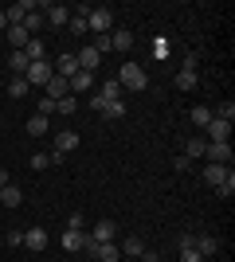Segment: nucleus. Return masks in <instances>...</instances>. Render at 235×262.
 <instances>
[{"mask_svg":"<svg viewBox=\"0 0 235 262\" xmlns=\"http://www.w3.org/2000/svg\"><path fill=\"white\" fill-rule=\"evenodd\" d=\"M118 86H122V90H145L149 86V75L137 63H125L122 71H118Z\"/></svg>","mask_w":235,"mask_h":262,"instance_id":"f257e3e1","label":"nucleus"},{"mask_svg":"<svg viewBox=\"0 0 235 262\" xmlns=\"http://www.w3.org/2000/svg\"><path fill=\"white\" fill-rule=\"evenodd\" d=\"M51 75H55V67L47 63H28V71H24V78H28V86H47L51 82Z\"/></svg>","mask_w":235,"mask_h":262,"instance_id":"f03ea898","label":"nucleus"},{"mask_svg":"<svg viewBox=\"0 0 235 262\" xmlns=\"http://www.w3.org/2000/svg\"><path fill=\"white\" fill-rule=\"evenodd\" d=\"M87 28H94L98 35H106V32L114 28V12H110V8H90V12H87Z\"/></svg>","mask_w":235,"mask_h":262,"instance_id":"7ed1b4c3","label":"nucleus"},{"mask_svg":"<svg viewBox=\"0 0 235 262\" xmlns=\"http://www.w3.org/2000/svg\"><path fill=\"white\" fill-rule=\"evenodd\" d=\"M204 157H208V164H231V145L227 141H208Z\"/></svg>","mask_w":235,"mask_h":262,"instance_id":"20e7f679","label":"nucleus"},{"mask_svg":"<svg viewBox=\"0 0 235 262\" xmlns=\"http://www.w3.org/2000/svg\"><path fill=\"white\" fill-rule=\"evenodd\" d=\"M87 235L94 243H114V239H118V223H114V219H98L94 231H87Z\"/></svg>","mask_w":235,"mask_h":262,"instance_id":"39448f33","label":"nucleus"},{"mask_svg":"<svg viewBox=\"0 0 235 262\" xmlns=\"http://www.w3.org/2000/svg\"><path fill=\"white\" fill-rule=\"evenodd\" d=\"M75 59H78V71H87V75H94V71H98V63H102V55L94 51V43L82 47V51H75Z\"/></svg>","mask_w":235,"mask_h":262,"instance_id":"423d86ee","label":"nucleus"},{"mask_svg":"<svg viewBox=\"0 0 235 262\" xmlns=\"http://www.w3.org/2000/svg\"><path fill=\"white\" fill-rule=\"evenodd\" d=\"M192 86H196V55L184 59V67H180V75H177V90H192Z\"/></svg>","mask_w":235,"mask_h":262,"instance_id":"0eeeda50","label":"nucleus"},{"mask_svg":"<svg viewBox=\"0 0 235 262\" xmlns=\"http://www.w3.org/2000/svg\"><path fill=\"white\" fill-rule=\"evenodd\" d=\"M55 75H59V78L78 75V59H75V51H63V55L55 59Z\"/></svg>","mask_w":235,"mask_h":262,"instance_id":"6e6552de","label":"nucleus"},{"mask_svg":"<svg viewBox=\"0 0 235 262\" xmlns=\"http://www.w3.org/2000/svg\"><path fill=\"white\" fill-rule=\"evenodd\" d=\"M204 129H208V141H227V137H231V121L212 118L208 125H204Z\"/></svg>","mask_w":235,"mask_h":262,"instance_id":"1a4fd4ad","label":"nucleus"},{"mask_svg":"<svg viewBox=\"0 0 235 262\" xmlns=\"http://www.w3.org/2000/svg\"><path fill=\"white\" fill-rule=\"evenodd\" d=\"M110 51H134V32H125V28L110 32Z\"/></svg>","mask_w":235,"mask_h":262,"instance_id":"9d476101","label":"nucleus"},{"mask_svg":"<svg viewBox=\"0 0 235 262\" xmlns=\"http://www.w3.org/2000/svg\"><path fill=\"white\" fill-rule=\"evenodd\" d=\"M59 243H63V251H82V247H87V231H71L67 227Z\"/></svg>","mask_w":235,"mask_h":262,"instance_id":"9b49d317","label":"nucleus"},{"mask_svg":"<svg viewBox=\"0 0 235 262\" xmlns=\"http://www.w3.org/2000/svg\"><path fill=\"white\" fill-rule=\"evenodd\" d=\"M67 94H71V82H67V78H59V75H51V82H47V98L59 102V98H67Z\"/></svg>","mask_w":235,"mask_h":262,"instance_id":"f8f14e48","label":"nucleus"},{"mask_svg":"<svg viewBox=\"0 0 235 262\" xmlns=\"http://www.w3.org/2000/svg\"><path fill=\"white\" fill-rule=\"evenodd\" d=\"M28 12H35L32 0H20V4H12V8L4 12V16H8V28H12V24H24V16H28Z\"/></svg>","mask_w":235,"mask_h":262,"instance_id":"ddd939ff","label":"nucleus"},{"mask_svg":"<svg viewBox=\"0 0 235 262\" xmlns=\"http://www.w3.org/2000/svg\"><path fill=\"white\" fill-rule=\"evenodd\" d=\"M44 20L55 24V28H63V24L71 20V8H63V4H51V8H44Z\"/></svg>","mask_w":235,"mask_h":262,"instance_id":"4468645a","label":"nucleus"},{"mask_svg":"<svg viewBox=\"0 0 235 262\" xmlns=\"http://www.w3.org/2000/svg\"><path fill=\"white\" fill-rule=\"evenodd\" d=\"M0 204H4V208H20V204H24V192L16 184H4V188H0Z\"/></svg>","mask_w":235,"mask_h":262,"instance_id":"2eb2a0df","label":"nucleus"},{"mask_svg":"<svg viewBox=\"0 0 235 262\" xmlns=\"http://www.w3.org/2000/svg\"><path fill=\"white\" fill-rule=\"evenodd\" d=\"M24 247H28V251H44L47 247V231H39V227L24 231Z\"/></svg>","mask_w":235,"mask_h":262,"instance_id":"dca6fc26","label":"nucleus"},{"mask_svg":"<svg viewBox=\"0 0 235 262\" xmlns=\"http://www.w3.org/2000/svg\"><path fill=\"white\" fill-rule=\"evenodd\" d=\"M67 82H71V94H87V90L94 86V75H87V71H78V75H71Z\"/></svg>","mask_w":235,"mask_h":262,"instance_id":"f3484780","label":"nucleus"},{"mask_svg":"<svg viewBox=\"0 0 235 262\" xmlns=\"http://www.w3.org/2000/svg\"><path fill=\"white\" fill-rule=\"evenodd\" d=\"M216 251H220V239H216V235H200V239H196V254H200V258H212Z\"/></svg>","mask_w":235,"mask_h":262,"instance_id":"a211bd4d","label":"nucleus"},{"mask_svg":"<svg viewBox=\"0 0 235 262\" xmlns=\"http://www.w3.org/2000/svg\"><path fill=\"white\" fill-rule=\"evenodd\" d=\"M98 98L102 102H122V86H118V78H106V82H102Z\"/></svg>","mask_w":235,"mask_h":262,"instance_id":"6ab92c4d","label":"nucleus"},{"mask_svg":"<svg viewBox=\"0 0 235 262\" xmlns=\"http://www.w3.org/2000/svg\"><path fill=\"white\" fill-rule=\"evenodd\" d=\"M28 39H32V35L24 32L20 24H12V28H8V43H12V51H24V47H28Z\"/></svg>","mask_w":235,"mask_h":262,"instance_id":"aec40b11","label":"nucleus"},{"mask_svg":"<svg viewBox=\"0 0 235 262\" xmlns=\"http://www.w3.org/2000/svg\"><path fill=\"white\" fill-rule=\"evenodd\" d=\"M118 251H122V254H130V258H141V251H145V243L137 239V235H125Z\"/></svg>","mask_w":235,"mask_h":262,"instance_id":"412c9836","label":"nucleus"},{"mask_svg":"<svg viewBox=\"0 0 235 262\" xmlns=\"http://www.w3.org/2000/svg\"><path fill=\"white\" fill-rule=\"evenodd\" d=\"M55 149H59V153H71V149H78V133H71V129L55 133Z\"/></svg>","mask_w":235,"mask_h":262,"instance_id":"4be33fe9","label":"nucleus"},{"mask_svg":"<svg viewBox=\"0 0 235 262\" xmlns=\"http://www.w3.org/2000/svg\"><path fill=\"white\" fill-rule=\"evenodd\" d=\"M118 243H98V247H94V258L98 262H118Z\"/></svg>","mask_w":235,"mask_h":262,"instance_id":"5701e85b","label":"nucleus"},{"mask_svg":"<svg viewBox=\"0 0 235 262\" xmlns=\"http://www.w3.org/2000/svg\"><path fill=\"white\" fill-rule=\"evenodd\" d=\"M24 55H28V63H44L47 47H44V43H39V39L32 35V39H28V47H24Z\"/></svg>","mask_w":235,"mask_h":262,"instance_id":"b1692460","label":"nucleus"},{"mask_svg":"<svg viewBox=\"0 0 235 262\" xmlns=\"http://www.w3.org/2000/svg\"><path fill=\"white\" fill-rule=\"evenodd\" d=\"M231 172V168H227V164H208V168H204V180H208V184H220V180H224V176Z\"/></svg>","mask_w":235,"mask_h":262,"instance_id":"393cba45","label":"nucleus"},{"mask_svg":"<svg viewBox=\"0 0 235 262\" xmlns=\"http://www.w3.org/2000/svg\"><path fill=\"white\" fill-rule=\"evenodd\" d=\"M98 114H102V118H110V121H118V118H125V102H102Z\"/></svg>","mask_w":235,"mask_h":262,"instance_id":"a878e982","label":"nucleus"},{"mask_svg":"<svg viewBox=\"0 0 235 262\" xmlns=\"http://www.w3.org/2000/svg\"><path fill=\"white\" fill-rule=\"evenodd\" d=\"M28 90H32V86H28V78H20V75L8 78V98H24Z\"/></svg>","mask_w":235,"mask_h":262,"instance_id":"bb28decb","label":"nucleus"},{"mask_svg":"<svg viewBox=\"0 0 235 262\" xmlns=\"http://www.w3.org/2000/svg\"><path fill=\"white\" fill-rule=\"evenodd\" d=\"M204 149H208V141H204V137H188V145H184V157H188V161H196V157H204Z\"/></svg>","mask_w":235,"mask_h":262,"instance_id":"cd10ccee","label":"nucleus"},{"mask_svg":"<svg viewBox=\"0 0 235 262\" xmlns=\"http://www.w3.org/2000/svg\"><path fill=\"white\" fill-rule=\"evenodd\" d=\"M20 28H24V32H28V35H35V32H39V28H44V12H28Z\"/></svg>","mask_w":235,"mask_h":262,"instance_id":"c85d7f7f","label":"nucleus"},{"mask_svg":"<svg viewBox=\"0 0 235 262\" xmlns=\"http://www.w3.org/2000/svg\"><path fill=\"white\" fill-rule=\"evenodd\" d=\"M8 67H12V75L24 78V71H28V55H24V51H12L8 55Z\"/></svg>","mask_w":235,"mask_h":262,"instance_id":"c756f323","label":"nucleus"},{"mask_svg":"<svg viewBox=\"0 0 235 262\" xmlns=\"http://www.w3.org/2000/svg\"><path fill=\"white\" fill-rule=\"evenodd\" d=\"M28 133H32V137H44V133H47V118H44V114L28 118Z\"/></svg>","mask_w":235,"mask_h":262,"instance_id":"7c9ffc66","label":"nucleus"},{"mask_svg":"<svg viewBox=\"0 0 235 262\" xmlns=\"http://www.w3.org/2000/svg\"><path fill=\"white\" fill-rule=\"evenodd\" d=\"M216 192H220V200H231V196H235V176L227 172L224 180H220V184H216Z\"/></svg>","mask_w":235,"mask_h":262,"instance_id":"2f4dec72","label":"nucleus"},{"mask_svg":"<svg viewBox=\"0 0 235 262\" xmlns=\"http://www.w3.org/2000/svg\"><path fill=\"white\" fill-rule=\"evenodd\" d=\"M75 110H78V98H75V94H67V98L55 102V114H75Z\"/></svg>","mask_w":235,"mask_h":262,"instance_id":"473e14b6","label":"nucleus"},{"mask_svg":"<svg viewBox=\"0 0 235 262\" xmlns=\"http://www.w3.org/2000/svg\"><path fill=\"white\" fill-rule=\"evenodd\" d=\"M192 121H196V125L204 129V125L212 121V110H208V106H196V110H192Z\"/></svg>","mask_w":235,"mask_h":262,"instance_id":"72a5a7b5","label":"nucleus"},{"mask_svg":"<svg viewBox=\"0 0 235 262\" xmlns=\"http://www.w3.org/2000/svg\"><path fill=\"white\" fill-rule=\"evenodd\" d=\"M67 24H71V32H75V35H87L90 32V28H87V16H71Z\"/></svg>","mask_w":235,"mask_h":262,"instance_id":"f704fd0d","label":"nucleus"},{"mask_svg":"<svg viewBox=\"0 0 235 262\" xmlns=\"http://www.w3.org/2000/svg\"><path fill=\"white\" fill-rule=\"evenodd\" d=\"M153 55H157V59H168V39H165V35H157V39H153Z\"/></svg>","mask_w":235,"mask_h":262,"instance_id":"c9c22d12","label":"nucleus"},{"mask_svg":"<svg viewBox=\"0 0 235 262\" xmlns=\"http://www.w3.org/2000/svg\"><path fill=\"white\" fill-rule=\"evenodd\" d=\"M177 247H180V251H196V235H188V231H184V235L177 239Z\"/></svg>","mask_w":235,"mask_h":262,"instance_id":"e433bc0d","label":"nucleus"},{"mask_svg":"<svg viewBox=\"0 0 235 262\" xmlns=\"http://www.w3.org/2000/svg\"><path fill=\"white\" fill-rule=\"evenodd\" d=\"M173 168H177V172H188V168H192V161H188V157H184V153H180L177 161H173Z\"/></svg>","mask_w":235,"mask_h":262,"instance_id":"4c0bfd02","label":"nucleus"},{"mask_svg":"<svg viewBox=\"0 0 235 262\" xmlns=\"http://www.w3.org/2000/svg\"><path fill=\"white\" fill-rule=\"evenodd\" d=\"M8 247H24V231H8Z\"/></svg>","mask_w":235,"mask_h":262,"instance_id":"58836bf2","label":"nucleus"},{"mask_svg":"<svg viewBox=\"0 0 235 262\" xmlns=\"http://www.w3.org/2000/svg\"><path fill=\"white\" fill-rule=\"evenodd\" d=\"M47 164H51V161H47V153H35L32 157V168H47Z\"/></svg>","mask_w":235,"mask_h":262,"instance_id":"ea45409f","label":"nucleus"},{"mask_svg":"<svg viewBox=\"0 0 235 262\" xmlns=\"http://www.w3.org/2000/svg\"><path fill=\"white\" fill-rule=\"evenodd\" d=\"M39 114H44V118H47V114H55V102L44 98V102H39Z\"/></svg>","mask_w":235,"mask_h":262,"instance_id":"a19ab883","label":"nucleus"},{"mask_svg":"<svg viewBox=\"0 0 235 262\" xmlns=\"http://www.w3.org/2000/svg\"><path fill=\"white\" fill-rule=\"evenodd\" d=\"M71 231H82V215H78V211H71V223H67Z\"/></svg>","mask_w":235,"mask_h":262,"instance_id":"79ce46f5","label":"nucleus"},{"mask_svg":"<svg viewBox=\"0 0 235 262\" xmlns=\"http://www.w3.org/2000/svg\"><path fill=\"white\" fill-rule=\"evenodd\" d=\"M180 262H204V258L196 251H180Z\"/></svg>","mask_w":235,"mask_h":262,"instance_id":"37998d69","label":"nucleus"},{"mask_svg":"<svg viewBox=\"0 0 235 262\" xmlns=\"http://www.w3.org/2000/svg\"><path fill=\"white\" fill-rule=\"evenodd\" d=\"M141 262H161V254L157 251H141Z\"/></svg>","mask_w":235,"mask_h":262,"instance_id":"c03bdc74","label":"nucleus"},{"mask_svg":"<svg viewBox=\"0 0 235 262\" xmlns=\"http://www.w3.org/2000/svg\"><path fill=\"white\" fill-rule=\"evenodd\" d=\"M4 184H12V180H8V168H0V188H4Z\"/></svg>","mask_w":235,"mask_h":262,"instance_id":"a18cd8bd","label":"nucleus"},{"mask_svg":"<svg viewBox=\"0 0 235 262\" xmlns=\"http://www.w3.org/2000/svg\"><path fill=\"white\" fill-rule=\"evenodd\" d=\"M0 32H8V16L4 12H0Z\"/></svg>","mask_w":235,"mask_h":262,"instance_id":"49530a36","label":"nucleus"}]
</instances>
